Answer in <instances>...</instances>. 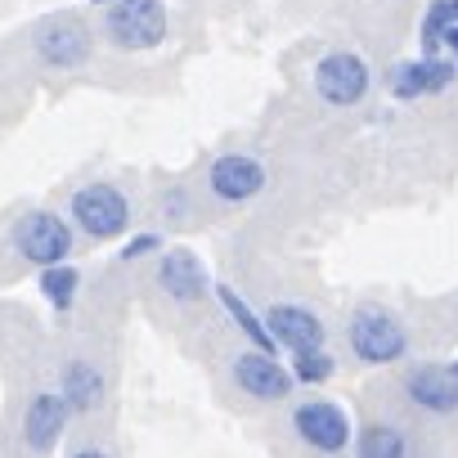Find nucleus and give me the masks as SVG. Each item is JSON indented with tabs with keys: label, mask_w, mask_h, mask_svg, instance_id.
Returning a JSON list of instances; mask_svg holds the SVG:
<instances>
[{
	"label": "nucleus",
	"mask_w": 458,
	"mask_h": 458,
	"mask_svg": "<svg viewBox=\"0 0 458 458\" xmlns=\"http://www.w3.org/2000/svg\"><path fill=\"white\" fill-rule=\"evenodd\" d=\"M346 342H351L360 364H395L409 351L404 324L391 310H382V306H360L351 315V324H346Z\"/></svg>",
	"instance_id": "f257e3e1"
},
{
	"label": "nucleus",
	"mask_w": 458,
	"mask_h": 458,
	"mask_svg": "<svg viewBox=\"0 0 458 458\" xmlns=\"http://www.w3.org/2000/svg\"><path fill=\"white\" fill-rule=\"evenodd\" d=\"M72 225L81 229V234H90L95 243H108V239H117L122 229L131 225V202H126V193L117 189V184H104V180H95V184H81L77 193H72Z\"/></svg>",
	"instance_id": "f03ea898"
},
{
	"label": "nucleus",
	"mask_w": 458,
	"mask_h": 458,
	"mask_svg": "<svg viewBox=\"0 0 458 458\" xmlns=\"http://www.w3.org/2000/svg\"><path fill=\"white\" fill-rule=\"evenodd\" d=\"M14 252L28 261V266H41V270H55V266H68V252H72V225L55 211H28L19 225H14Z\"/></svg>",
	"instance_id": "7ed1b4c3"
},
{
	"label": "nucleus",
	"mask_w": 458,
	"mask_h": 458,
	"mask_svg": "<svg viewBox=\"0 0 458 458\" xmlns=\"http://www.w3.org/2000/svg\"><path fill=\"white\" fill-rule=\"evenodd\" d=\"M104 37L117 50H153L166 41V5L162 0H122L104 19Z\"/></svg>",
	"instance_id": "20e7f679"
},
{
	"label": "nucleus",
	"mask_w": 458,
	"mask_h": 458,
	"mask_svg": "<svg viewBox=\"0 0 458 458\" xmlns=\"http://www.w3.org/2000/svg\"><path fill=\"white\" fill-rule=\"evenodd\" d=\"M293 431H297V440H301L306 449H315V454H324V458L342 454V449L355 440V427H351L346 409L333 404V400H301V404L293 409Z\"/></svg>",
	"instance_id": "39448f33"
},
{
	"label": "nucleus",
	"mask_w": 458,
	"mask_h": 458,
	"mask_svg": "<svg viewBox=\"0 0 458 458\" xmlns=\"http://www.w3.org/2000/svg\"><path fill=\"white\" fill-rule=\"evenodd\" d=\"M315 90L333 108H351L369 95V64L351 50H333L315 64Z\"/></svg>",
	"instance_id": "423d86ee"
},
{
	"label": "nucleus",
	"mask_w": 458,
	"mask_h": 458,
	"mask_svg": "<svg viewBox=\"0 0 458 458\" xmlns=\"http://www.w3.org/2000/svg\"><path fill=\"white\" fill-rule=\"evenodd\" d=\"M229 377H234V386L243 391V395H252V400H261V404H279V400H288L293 395V373L275 360V355H266V351H239L234 355V364H229Z\"/></svg>",
	"instance_id": "0eeeda50"
},
{
	"label": "nucleus",
	"mask_w": 458,
	"mask_h": 458,
	"mask_svg": "<svg viewBox=\"0 0 458 458\" xmlns=\"http://www.w3.org/2000/svg\"><path fill=\"white\" fill-rule=\"evenodd\" d=\"M400 391L413 409L431 418H454L458 413V377L440 364H409L400 377Z\"/></svg>",
	"instance_id": "6e6552de"
},
{
	"label": "nucleus",
	"mask_w": 458,
	"mask_h": 458,
	"mask_svg": "<svg viewBox=\"0 0 458 458\" xmlns=\"http://www.w3.org/2000/svg\"><path fill=\"white\" fill-rule=\"evenodd\" d=\"M266 333L275 337V346H284V351H293V355H301V351H319L324 346V319L310 310V306H297V301H279V306H270L266 315Z\"/></svg>",
	"instance_id": "1a4fd4ad"
},
{
	"label": "nucleus",
	"mask_w": 458,
	"mask_h": 458,
	"mask_svg": "<svg viewBox=\"0 0 458 458\" xmlns=\"http://www.w3.org/2000/svg\"><path fill=\"white\" fill-rule=\"evenodd\" d=\"M266 166L257 162V157H248V153H225V157H216L211 162V171H207V189L220 198V202H248V198H257L261 189H266Z\"/></svg>",
	"instance_id": "9d476101"
},
{
	"label": "nucleus",
	"mask_w": 458,
	"mask_h": 458,
	"mask_svg": "<svg viewBox=\"0 0 458 458\" xmlns=\"http://www.w3.org/2000/svg\"><path fill=\"white\" fill-rule=\"evenodd\" d=\"M37 55H41V64H50V68H59V72L81 68V64L90 59V32H86V23L72 19V14L50 19V23L37 32Z\"/></svg>",
	"instance_id": "9b49d317"
},
{
	"label": "nucleus",
	"mask_w": 458,
	"mask_h": 458,
	"mask_svg": "<svg viewBox=\"0 0 458 458\" xmlns=\"http://www.w3.org/2000/svg\"><path fill=\"white\" fill-rule=\"evenodd\" d=\"M157 284H162V293L171 301L193 306V301L207 297V266L189 248H162V257H157Z\"/></svg>",
	"instance_id": "f8f14e48"
},
{
	"label": "nucleus",
	"mask_w": 458,
	"mask_h": 458,
	"mask_svg": "<svg viewBox=\"0 0 458 458\" xmlns=\"http://www.w3.org/2000/svg\"><path fill=\"white\" fill-rule=\"evenodd\" d=\"M68 418L72 413H68V404H64L59 391H37L28 400V409H23V440H28V449L32 454H50L59 445Z\"/></svg>",
	"instance_id": "ddd939ff"
},
{
	"label": "nucleus",
	"mask_w": 458,
	"mask_h": 458,
	"mask_svg": "<svg viewBox=\"0 0 458 458\" xmlns=\"http://www.w3.org/2000/svg\"><path fill=\"white\" fill-rule=\"evenodd\" d=\"M454 64L449 59H409L391 72V95L395 99H422V95H436L454 81Z\"/></svg>",
	"instance_id": "4468645a"
},
{
	"label": "nucleus",
	"mask_w": 458,
	"mask_h": 458,
	"mask_svg": "<svg viewBox=\"0 0 458 458\" xmlns=\"http://www.w3.org/2000/svg\"><path fill=\"white\" fill-rule=\"evenodd\" d=\"M59 395L68 413H95L104 404V373L90 360H68L59 373Z\"/></svg>",
	"instance_id": "2eb2a0df"
},
{
	"label": "nucleus",
	"mask_w": 458,
	"mask_h": 458,
	"mask_svg": "<svg viewBox=\"0 0 458 458\" xmlns=\"http://www.w3.org/2000/svg\"><path fill=\"white\" fill-rule=\"evenodd\" d=\"M355 458H409V440L395 422H369L355 431Z\"/></svg>",
	"instance_id": "dca6fc26"
},
{
	"label": "nucleus",
	"mask_w": 458,
	"mask_h": 458,
	"mask_svg": "<svg viewBox=\"0 0 458 458\" xmlns=\"http://www.w3.org/2000/svg\"><path fill=\"white\" fill-rule=\"evenodd\" d=\"M216 297H220V306L229 310V319H234V324L243 328V337L252 342V351H266V355H275V337L266 333V319H261V315H257V310H252V306H248V301L234 293V288H225V284H220V288H216Z\"/></svg>",
	"instance_id": "f3484780"
},
{
	"label": "nucleus",
	"mask_w": 458,
	"mask_h": 458,
	"mask_svg": "<svg viewBox=\"0 0 458 458\" xmlns=\"http://www.w3.org/2000/svg\"><path fill=\"white\" fill-rule=\"evenodd\" d=\"M41 297L64 315V310H72V301H77V288H81V275L72 270V266H55V270H41Z\"/></svg>",
	"instance_id": "a211bd4d"
},
{
	"label": "nucleus",
	"mask_w": 458,
	"mask_h": 458,
	"mask_svg": "<svg viewBox=\"0 0 458 458\" xmlns=\"http://www.w3.org/2000/svg\"><path fill=\"white\" fill-rule=\"evenodd\" d=\"M449 28H458V0H431V10L422 19V59H436L440 37Z\"/></svg>",
	"instance_id": "6ab92c4d"
},
{
	"label": "nucleus",
	"mask_w": 458,
	"mask_h": 458,
	"mask_svg": "<svg viewBox=\"0 0 458 458\" xmlns=\"http://www.w3.org/2000/svg\"><path fill=\"white\" fill-rule=\"evenodd\" d=\"M288 373H293V382H306V386H319V382H328L333 373H337V360L319 346V351H301V355H293V364H288Z\"/></svg>",
	"instance_id": "aec40b11"
},
{
	"label": "nucleus",
	"mask_w": 458,
	"mask_h": 458,
	"mask_svg": "<svg viewBox=\"0 0 458 458\" xmlns=\"http://www.w3.org/2000/svg\"><path fill=\"white\" fill-rule=\"evenodd\" d=\"M153 252H162V239H157V234H135V239L122 248V261H140V257H153Z\"/></svg>",
	"instance_id": "412c9836"
},
{
	"label": "nucleus",
	"mask_w": 458,
	"mask_h": 458,
	"mask_svg": "<svg viewBox=\"0 0 458 458\" xmlns=\"http://www.w3.org/2000/svg\"><path fill=\"white\" fill-rule=\"evenodd\" d=\"M440 46H449V55H454V59H449V64H454V68H458V28H449V32H445V37H440Z\"/></svg>",
	"instance_id": "4be33fe9"
},
{
	"label": "nucleus",
	"mask_w": 458,
	"mask_h": 458,
	"mask_svg": "<svg viewBox=\"0 0 458 458\" xmlns=\"http://www.w3.org/2000/svg\"><path fill=\"white\" fill-rule=\"evenodd\" d=\"M72 458H108V454H104V449H95V445H86V449H77Z\"/></svg>",
	"instance_id": "5701e85b"
},
{
	"label": "nucleus",
	"mask_w": 458,
	"mask_h": 458,
	"mask_svg": "<svg viewBox=\"0 0 458 458\" xmlns=\"http://www.w3.org/2000/svg\"><path fill=\"white\" fill-rule=\"evenodd\" d=\"M95 5H108L113 10V5H122V0H95Z\"/></svg>",
	"instance_id": "b1692460"
},
{
	"label": "nucleus",
	"mask_w": 458,
	"mask_h": 458,
	"mask_svg": "<svg viewBox=\"0 0 458 458\" xmlns=\"http://www.w3.org/2000/svg\"><path fill=\"white\" fill-rule=\"evenodd\" d=\"M449 373H454V377H458V360H454V364H449Z\"/></svg>",
	"instance_id": "393cba45"
}]
</instances>
